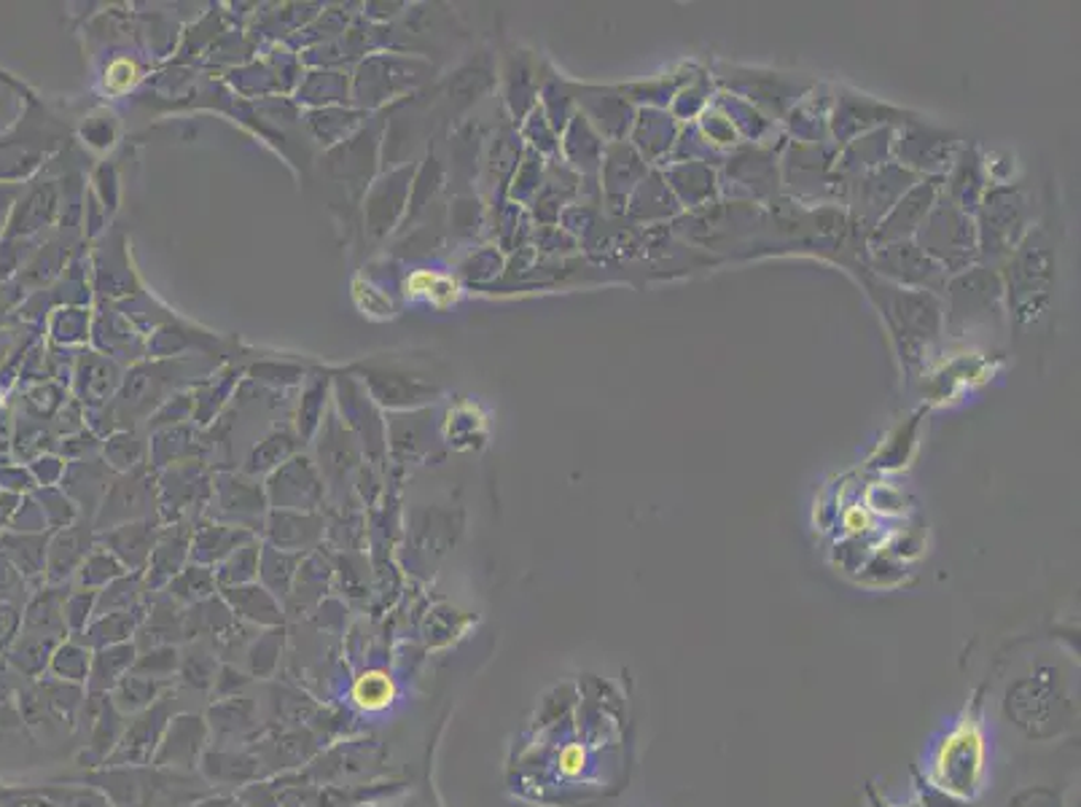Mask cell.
<instances>
[{
  "label": "cell",
  "mask_w": 1081,
  "mask_h": 807,
  "mask_svg": "<svg viewBox=\"0 0 1081 807\" xmlns=\"http://www.w3.org/2000/svg\"><path fill=\"white\" fill-rule=\"evenodd\" d=\"M179 697L175 695H162L151 708H145L143 713H138V719L132 721L130 727L121 735L119 745L113 749V754L108 756L113 764H143L149 760H154L159 743H162L164 732H167V721H173V717H179Z\"/></svg>",
  "instance_id": "6da1fadb"
},
{
  "label": "cell",
  "mask_w": 1081,
  "mask_h": 807,
  "mask_svg": "<svg viewBox=\"0 0 1081 807\" xmlns=\"http://www.w3.org/2000/svg\"><path fill=\"white\" fill-rule=\"evenodd\" d=\"M207 740L205 721L194 713H179L173 717V724L164 732L162 743H159L154 764L156 767H194L203 754Z\"/></svg>",
  "instance_id": "7a4b0ae2"
},
{
  "label": "cell",
  "mask_w": 1081,
  "mask_h": 807,
  "mask_svg": "<svg viewBox=\"0 0 1081 807\" xmlns=\"http://www.w3.org/2000/svg\"><path fill=\"white\" fill-rule=\"evenodd\" d=\"M136 659H138V652L132 644H116L97 652L89 665V678H87L89 692L91 695L111 692L116 684L132 670Z\"/></svg>",
  "instance_id": "3957f363"
},
{
  "label": "cell",
  "mask_w": 1081,
  "mask_h": 807,
  "mask_svg": "<svg viewBox=\"0 0 1081 807\" xmlns=\"http://www.w3.org/2000/svg\"><path fill=\"white\" fill-rule=\"evenodd\" d=\"M170 681H156V678L140 676V672H127L119 684L111 689V702L116 711L121 713H143L162 697L164 687Z\"/></svg>",
  "instance_id": "277c9868"
},
{
  "label": "cell",
  "mask_w": 1081,
  "mask_h": 807,
  "mask_svg": "<svg viewBox=\"0 0 1081 807\" xmlns=\"http://www.w3.org/2000/svg\"><path fill=\"white\" fill-rule=\"evenodd\" d=\"M140 620L143 616L138 611H111V614H102L100 622H95L89 630L87 638V649H106V646L116 644H127L132 633H136Z\"/></svg>",
  "instance_id": "5b68a950"
},
{
  "label": "cell",
  "mask_w": 1081,
  "mask_h": 807,
  "mask_svg": "<svg viewBox=\"0 0 1081 807\" xmlns=\"http://www.w3.org/2000/svg\"><path fill=\"white\" fill-rule=\"evenodd\" d=\"M210 724L221 735H242L256 727V706L248 697H229L210 708Z\"/></svg>",
  "instance_id": "8992f818"
},
{
  "label": "cell",
  "mask_w": 1081,
  "mask_h": 807,
  "mask_svg": "<svg viewBox=\"0 0 1081 807\" xmlns=\"http://www.w3.org/2000/svg\"><path fill=\"white\" fill-rule=\"evenodd\" d=\"M121 735H125L121 711H116L111 700H102L100 713H97L95 721V732H91V751L97 754V760H108L116 745H119Z\"/></svg>",
  "instance_id": "52a82bcc"
},
{
  "label": "cell",
  "mask_w": 1081,
  "mask_h": 807,
  "mask_svg": "<svg viewBox=\"0 0 1081 807\" xmlns=\"http://www.w3.org/2000/svg\"><path fill=\"white\" fill-rule=\"evenodd\" d=\"M393 695H396L393 681H390V676H385L380 670L364 672V676L356 681V687H353V700H356L364 711H382V708L390 706Z\"/></svg>",
  "instance_id": "ba28073f"
},
{
  "label": "cell",
  "mask_w": 1081,
  "mask_h": 807,
  "mask_svg": "<svg viewBox=\"0 0 1081 807\" xmlns=\"http://www.w3.org/2000/svg\"><path fill=\"white\" fill-rule=\"evenodd\" d=\"M218 663L210 652L203 649V646H194L192 652L181 654V668L179 676L183 678V684L192 689H210L213 681H216Z\"/></svg>",
  "instance_id": "9c48e42d"
},
{
  "label": "cell",
  "mask_w": 1081,
  "mask_h": 807,
  "mask_svg": "<svg viewBox=\"0 0 1081 807\" xmlns=\"http://www.w3.org/2000/svg\"><path fill=\"white\" fill-rule=\"evenodd\" d=\"M181 668V652L175 646H151L143 657L136 659L132 672L140 676L156 678V681H170Z\"/></svg>",
  "instance_id": "30bf717a"
},
{
  "label": "cell",
  "mask_w": 1081,
  "mask_h": 807,
  "mask_svg": "<svg viewBox=\"0 0 1081 807\" xmlns=\"http://www.w3.org/2000/svg\"><path fill=\"white\" fill-rule=\"evenodd\" d=\"M280 635L283 633H267L264 638L256 641L253 649L248 652V668L253 676H270L274 670V665H278V657H280V644H283Z\"/></svg>",
  "instance_id": "8fae6325"
},
{
  "label": "cell",
  "mask_w": 1081,
  "mask_h": 807,
  "mask_svg": "<svg viewBox=\"0 0 1081 807\" xmlns=\"http://www.w3.org/2000/svg\"><path fill=\"white\" fill-rule=\"evenodd\" d=\"M89 665H91L89 649L84 652V649H76V646H71V649H63L57 654L54 668H57L60 676L68 678V681H84V678H89Z\"/></svg>",
  "instance_id": "7c38bea8"
},
{
  "label": "cell",
  "mask_w": 1081,
  "mask_h": 807,
  "mask_svg": "<svg viewBox=\"0 0 1081 807\" xmlns=\"http://www.w3.org/2000/svg\"><path fill=\"white\" fill-rule=\"evenodd\" d=\"M250 678L242 670L231 668V665H224L221 670L216 672V681H213V695H218L221 700H229V697H237V692L248 687Z\"/></svg>",
  "instance_id": "4fadbf2b"
}]
</instances>
